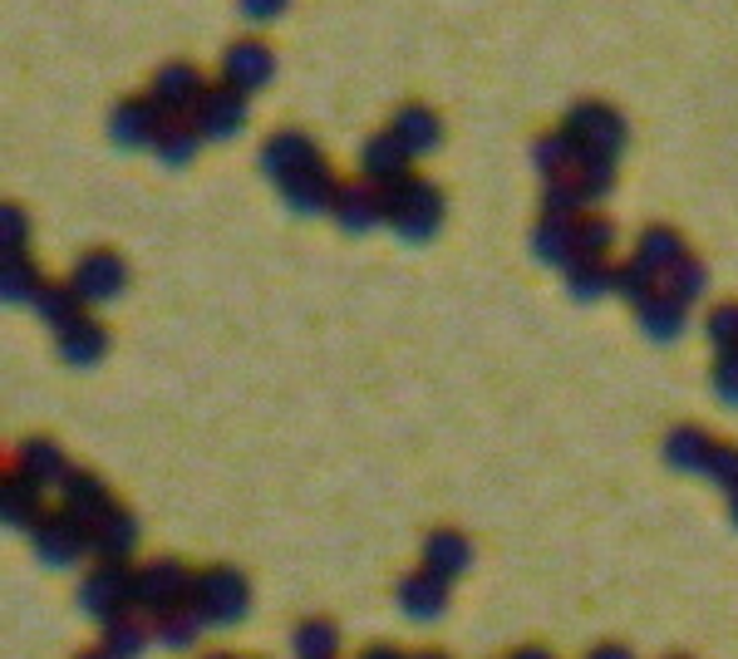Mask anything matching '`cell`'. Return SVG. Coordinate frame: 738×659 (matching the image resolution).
<instances>
[{"instance_id": "cell-1", "label": "cell", "mask_w": 738, "mask_h": 659, "mask_svg": "<svg viewBox=\"0 0 738 659\" xmlns=\"http://www.w3.org/2000/svg\"><path fill=\"white\" fill-rule=\"evenodd\" d=\"M384 192V222L404 236V242H428L443 226V192L428 178L408 173L404 183L380 187Z\"/></svg>"}, {"instance_id": "cell-2", "label": "cell", "mask_w": 738, "mask_h": 659, "mask_svg": "<svg viewBox=\"0 0 738 659\" xmlns=\"http://www.w3.org/2000/svg\"><path fill=\"white\" fill-rule=\"evenodd\" d=\"M202 94H208V79H202V70L188 60H168L163 70L153 74V84H148V99L158 104L163 119H192Z\"/></svg>"}, {"instance_id": "cell-3", "label": "cell", "mask_w": 738, "mask_h": 659, "mask_svg": "<svg viewBox=\"0 0 738 659\" xmlns=\"http://www.w3.org/2000/svg\"><path fill=\"white\" fill-rule=\"evenodd\" d=\"M562 129L572 133V139H582L586 148H596V153H620L626 148V119H620L610 104H600V99H582V104L566 109Z\"/></svg>"}, {"instance_id": "cell-4", "label": "cell", "mask_w": 738, "mask_h": 659, "mask_svg": "<svg viewBox=\"0 0 738 659\" xmlns=\"http://www.w3.org/2000/svg\"><path fill=\"white\" fill-rule=\"evenodd\" d=\"M192 123L202 129V139H236L246 123V89L236 84H208V94L192 109Z\"/></svg>"}, {"instance_id": "cell-5", "label": "cell", "mask_w": 738, "mask_h": 659, "mask_svg": "<svg viewBox=\"0 0 738 659\" xmlns=\"http://www.w3.org/2000/svg\"><path fill=\"white\" fill-rule=\"evenodd\" d=\"M163 113H158V104L148 94H129L119 99V104L109 109V133L119 148H153L158 129H163Z\"/></svg>"}, {"instance_id": "cell-6", "label": "cell", "mask_w": 738, "mask_h": 659, "mask_svg": "<svg viewBox=\"0 0 738 659\" xmlns=\"http://www.w3.org/2000/svg\"><path fill=\"white\" fill-rule=\"evenodd\" d=\"M222 79L236 89H246V94H256L261 84H271L276 79V54H271V44L261 40H232L222 54Z\"/></svg>"}, {"instance_id": "cell-7", "label": "cell", "mask_w": 738, "mask_h": 659, "mask_svg": "<svg viewBox=\"0 0 738 659\" xmlns=\"http://www.w3.org/2000/svg\"><path fill=\"white\" fill-rule=\"evenodd\" d=\"M408 163H414V153L404 148V139L394 129L374 133V139L360 148V173H365V183L374 187H394L408 178Z\"/></svg>"}, {"instance_id": "cell-8", "label": "cell", "mask_w": 738, "mask_h": 659, "mask_svg": "<svg viewBox=\"0 0 738 659\" xmlns=\"http://www.w3.org/2000/svg\"><path fill=\"white\" fill-rule=\"evenodd\" d=\"M281 197L291 202L295 212H325L335 202V192H340V183H335V173L325 168V158H315V163H305V168H295V173H286L281 178Z\"/></svg>"}, {"instance_id": "cell-9", "label": "cell", "mask_w": 738, "mask_h": 659, "mask_svg": "<svg viewBox=\"0 0 738 659\" xmlns=\"http://www.w3.org/2000/svg\"><path fill=\"white\" fill-rule=\"evenodd\" d=\"M70 281L84 301H113V295L129 286V266H123V256H113V252H89L74 266Z\"/></svg>"}, {"instance_id": "cell-10", "label": "cell", "mask_w": 738, "mask_h": 659, "mask_svg": "<svg viewBox=\"0 0 738 659\" xmlns=\"http://www.w3.org/2000/svg\"><path fill=\"white\" fill-rule=\"evenodd\" d=\"M331 217L345 226V232H370L374 222H384V192L374 183H340Z\"/></svg>"}, {"instance_id": "cell-11", "label": "cell", "mask_w": 738, "mask_h": 659, "mask_svg": "<svg viewBox=\"0 0 738 659\" xmlns=\"http://www.w3.org/2000/svg\"><path fill=\"white\" fill-rule=\"evenodd\" d=\"M321 158V148L311 143V133H301V129H281V133H271L266 148H261V173L266 178H286L295 173V168H305V163H315Z\"/></svg>"}, {"instance_id": "cell-12", "label": "cell", "mask_w": 738, "mask_h": 659, "mask_svg": "<svg viewBox=\"0 0 738 659\" xmlns=\"http://www.w3.org/2000/svg\"><path fill=\"white\" fill-rule=\"evenodd\" d=\"M84 541H89V521H79L74 513L44 517L36 527V547L44 561H74V556L84 551Z\"/></svg>"}, {"instance_id": "cell-13", "label": "cell", "mask_w": 738, "mask_h": 659, "mask_svg": "<svg viewBox=\"0 0 738 659\" xmlns=\"http://www.w3.org/2000/svg\"><path fill=\"white\" fill-rule=\"evenodd\" d=\"M390 129L404 139L408 153H434V148L443 143V119L428 104H400L394 109V119H390Z\"/></svg>"}, {"instance_id": "cell-14", "label": "cell", "mask_w": 738, "mask_h": 659, "mask_svg": "<svg viewBox=\"0 0 738 659\" xmlns=\"http://www.w3.org/2000/svg\"><path fill=\"white\" fill-rule=\"evenodd\" d=\"M64 513H74L79 521L99 527V521H104V517L113 513L109 487L99 483L94 473H70V477H64Z\"/></svg>"}, {"instance_id": "cell-15", "label": "cell", "mask_w": 738, "mask_h": 659, "mask_svg": "<svg viewBox=\"0 0 738 659\" xmlns=\"http://www.w3.org/2000/svg\"><path fill=\"white\" fill-rule=\"evenodd\" d=\"M714 448H719V443L704 434V428H695V424L675 428V434L665 438V458H669V468H679V473H709Z\"/></svg>"}, {"instance_id": "cell-16", "label": "cell", "mask_w": 738, "mask_h": 659, "mask_svg": "<svg viewBox=\"0 0 738 659\" xmlns=\"http://www.w3.org/2000/svg\"><path fill=\"white\" fill-rule=\"evenodd\" d=\"M689 252H685V236L675 232V226H650V232L640 236V246H635V261L640 266H650L655 276H669V271L679 266Z\"/></svg>"}, {"instance_id": "cell-17", "label": "cell", "mask_w": 738, "mask_h": 659, "mask_svg": "<svg viewBox=\"0 0 738 659\" xmlns=\"http://www.w3.org/2000/svg\"><path fill=\"white\" fill-rule=\"evenodd\" d=\"M198 148H202V129L192 119H168L163 129H158V139H153V153L163 158L168 168H183L198 158Z\"/></svg>"}, {"instance_id": "cell-18", "label": "cell", "mask_w": 738, "mask_h": 659, "mask_svg": "<svg viewBox=\"0 0 738 659\" xmlns=\"http://www.w3.org/2000/svg\"><path fill=\"white\" fill-rule=\"evenodd\" d=\"M104 349H109L104 325L84 321V315H79L74 325H64V330H60V359H70V365H94V359L104 355Z\"/></svg>"}, {"instance_id": "cell-19", "label": "cell", "mask_w": 738, "mask_h": 659, "mask_svg": "<svg viewBox=\"0 0 738 659\" xmlns=\"http://www.w3.org/2000/svg\"><path fill=\"white\" fill-rule=\"evenodd\" d=\"M640 325L650 339H675L679 330H685V301L669 291H655L650 301L640 305Z\"/></svg>"}, {"instance_id": "cell-20", "label": "cell", "mask_w": 738, "mask_h": 659, "mask_svg": "<svg viewBox=\"0 0 738 659\" xmlns=\"http://www.w3.org/2000/svg\"><path fill=\"white\" fill-rule=\"evenodd\" d=\"M79 305H84V295L74 291V281H44L40 295H36V311H40L54 330L74 325V321H79Z\"/></svg>"}, {"instance_id": "cell-21", "label": "cell", "mask_w": 738, "mask_h": 659, "mask_svg": "<svg viewBox=\"0 0 738 659\" xmlns=\"http://www.w3.org/2000/svg\"><path fill=\"white\" fill-rule=\"evenodd\" d=\"M20 473H30L36 483H60V477H70V468H64V453L54 448L50 438H30L26 448H20Z\"/></svg>"}, {"instance_id": "cell-22", "label": "cell", "mask_w": 738, "mask_h": 659, "mask_svg": "<svg viewBox=\"0 0 738 659\" xmlns=\"http://www.w3.org/2000/svg\"><path fill=\"white\" fill-rule=\"evenodd\" d=\"M572 232H576V222L542 217L537 232H532V252L542 261H556V266H572Z\"/></svg>"}, {"instance_id": "cell-23", "label": "cell", "mask_w": 738, "mask_h": 659, "mask_svg": "<svg viewBox=\"0 0 738 659\" xmlns=\"http://www.w3.org/2000/svg\"><path fill=\"white\" fill-rule=\"evenodd\" d=\"M582 202H586V192L576 183V173H556V178H547V187H542V212H547V217L576 222Z\"/></svg>"}, {"instance_id": "cell-24", "label": "cell", "mask_w": 738, "mask_h": 659, "mask_svg": "<svg viewBox=\"0 0 738 659\" xmlns=\"http://www.w3.org/2000/svg\"><path fill=\"white\" fill-rule=\"evenodd\" d=\"M566 286H572V295H582V301H596L600 291H616V266L582 256L566 266Z\"/></svg>"}, {"instance_id": "cell-25", "label": "cell", "mask_w": 738, "mask_h": 659, "mask_svg": "<svg viewBox=\"0 0 738 659\" xmlns=\"http://www.w3.org/2000/svg\"><path fill=\"white\" fill-rule=\"evenodd\" d=\"M40 513V487H36V477L30 473H16L6 483V521L10 527H30Z\"/></svg>"}, {"instance_id": "cell-26", "label": "cell", "mask_w": 738, "mask_h": 659, "mask_svg": "<svg viewBox=\"0 0 738 659\" xmlns=\"http://www.w3.org/2000/svg\"><path fill=\"white\" fill-rule=\"evenodd\" d=\"M202 590H208V616H218V620H236L242 616V581H236L232 571H218V576H208L202 581Z\"/></svg>"}, {"instance_id": "cell-27", "label": "cell", "mask_w": 738, "mask_h": 659, "mask_svg": "<svg viewBox=\"0 0 738 659\" xmlns=\"http://www.w3.org/2000/svg\"><path fill=\"white\" fill-rule=\"evenodd\" d=\"M576 183H582L586 192V202H596V197H606L610 187H616V153H590L582 158V168H576Z\"/></svg>"}, {"instance_id": "cell-28", "label": "cell", "mask_w": 738, "mask_h": 659, "mask_svg": "<svg viewBox=\"0 0 738 659\" xmlns=\"http://www.w3.org/2000/svg\"><path fill=\"white\" fill-rule=\"evenodd\" d=\"M610 222L606 217H576V232H572V261H582V256H590V261H606V252H610Z\"/></svg>"}, {"instance_id": "cell-29", "label": "cell", "mask_w": 738, "mask_h": 659, "mask_svg": "<svg viewBox=\"0 0 738 659\" xmlns=\"http://www.w3.org/2000/svg\"><path fill=\"white\" fill-rule=\"evenodd\" d=\"M133 537H139V527H133V517L113 507V513H109L104 521H99V531H94V547L104 551V556H123V551L133 547Z\"/></svg>"}, {"instance_id": "cell-30", "label": "cell", "mask_w": 738, "mask_h": 659, "mask_svg": "<svg viewBox=\"0 0 738 659\" xmlns=\"http://www.w3.org/2000/svg\"><path fill=\"white\" fill-rule=\"evenodd\" d=\"M404 610L408 616H434L438 610V600H443V581H438V571H418L414 581H404Z\"/></svg>"}, {"instance_id": "cell-31", "label": "cell", "mask_w": 738, "mask_h": 659, "mask_svg": "<svg viewBox=\"0 0 738 659\" xmlns=\"http://www.w3.org/2000/svg\"><path fill=\"white\" fill-rule=\"evenodd\" d=\"M0 286H6V301H30L36 305V295L44 281L30 271V261L26 256H6V271H0Z\"/></svg>"}, {"instance_id": "cell-32", "label": "cell", "mask_w": 738, "mask_h": 659, "mask_svg": "<svg viewBox=\"0 0 738 659\" xmlns=\"http://www.w3.org/2000/svg\"><path fill=\"white\" fill-rule=\"evenodd\" d=\"M616 291L626 295V301L645 305L655 291H660V276H655L650 266H640V261H626V266H616Z\"/></svg>"}, {"instance_id": "cell-33", "label": "cell", "mask_w": 738, "mask_h": 659, "mask_svg": "<svg viewBox=\"0 0 738 659\" xmlns=\"http://www.w3.org/2000/svg\"><path fill=\"white\" fill-rule=\"evenodd\" d=\"M468 541L463 537H453V531H438L434 541H428V566H434L438 576H448V571H463L468 566Z\"/></svg>"}, {"instance_id": "cell-34", "label": "cell", "mask_w": 738, "mask_h": 659, "mask_svg": "<svg viewBox=\"0 0 738 659\" xmlns=\"http://www.w3.org/2000/svg\"><path fill=\"white\" fill-rule=\"evenodd\" d=\"M665 281H669V286H665V291H669V295H679V301H685V305H689V301H695V295L704 291V281H709V271H704V261H695V256H685V261H679V266H675V271H669V276H665Z\"/></svg>"}, {"instance_id": "cell-35", "label": "cell", "mask_w": 738, "mask_h": 659, "mask_svg": "<svg viewBox=\"0 0 738 659\" xmlns=\"http://www.w3.org/2000/svg\"><path fill=\"white\" fill-rule=\"evenodd\" d=\"M295 645H301L305 659H325V655L335 650V630L325 620H315V625H305V630L295 635Z\"/></svg>"}, {"instance_id": "cell-36", "label": "cell", "mask_w": 738, "mask_h": 659, "mask_svg": "<svg viewBox=\"0 0 738 659\" xmlns=\"http://www.w3.org/2000/svg\"><path fill=\"white\" fill-rule=\"evenodd\" d=\"M0 246H6V256H26V212L20 207L0 212Z\"/></svg>"}, {"instance_id": "cell-37", "label": "cell", "mask_w": 738, "mask_h": 659, "mask_svg": "<svg viewBox=\"0 0 738 659\" xmlns=\"http://www.w3.org/2000/svg\"><path fill=\"white\" fill-rule=\"evenodd\" d=\"M714 389L724 404H738V349H719V365H714Z\"/></svg>"}, {"instance_id": "cell-38", "label": "cell", "mask_w": 738, "mask_h": 659, "mask_svg": "<svg viewBox=\"0 0 738 659\" xmlns=\"http://www.w3.org/2000/svg\"><path fill=\"white\" fill-rule=\"evenodd\" d=\"M173 586H183V571H173V561H158L153 571L143 576V586H133L143 600H158V596H168Z\"/></svg>"}, {"instance_id": "cell-39", "label": "cell", "mask_w": 738, "mask_h": 659, "mask_svg": "<svg viewBox=\"0 0 738 659\" xmlns=\"http://www.w3.org/2000/svg\"><path fill=\"white\" fill-rule=\"evenodd\" d=\"M709 339L719 349H738V305H719L709 315Z\"/></svg>"}, {"instance_id": "cell-40", "label": "cell", "mask_w": 738, "mask_h": 659, "mask_svg": "<svg viewBox=\"0 0 738 659\" xmlns=\"http://www.w3.org/2000/svg\"><path fill=\"white\" fill-rule=\"evenodd\" d=\"M709 473L719 477V483H724V487H729V493H734V487H738V448H734V443H719V448H714V458H709Z\"/></svg>"}, {"instance_id": "cell-41", "label": "cell", "mask_w": 738, "mask_h": 659, "mask_svg": "<svg viewBox=\"0 0 738 659\" xmlns=\"http://www.w3.org/2000/svg\"><path fill=\"white\" fill-rule=\"evenodd\" d=\"M236 6H242V16L252 20V26H271V20L286 16L291 0H236Z\"/></svg>"}, {"instance_id": "cell-42", "label": "cell", "mask_w": 738, "mask_h": 659, "mask_svg": "<svg viewBox=\"0 0 738 659\" xmlns=\"http://www.w3.org/2000/svg\"><path fill=\"white\" fill-rule=\"evenodd\" d=\"M109 645H113V655H119V659L139 655V650H143V625H113Z\"/></svg>"}, {"instance_id": "cell-43", "label": "cell", "mask_w": 738, "mask_h": 659, "mask_svg": "<svg viewBox=\"0 0 738 659\" xmlns=\"http://www.w3.org/2000/svg\"><path fill=\"white\" fill-rule=\"evenodd\" d=\"M198 635V610H183V616H168L163 620V640L168 645H188Z\"/></svg>"}, {"instance_id": "cell-44", "label": "cell", "mask_w": 738, "mask_h": 659, "mask_svg": "<svg viewBox=\"0 0 738 659\" xmlns=\"http://www.w3.org/2000/svg\"><path fill=\"white\" fill-rule=\"evenodd\" d=\"M596 659H630V655H620V650H600Z\"/></svg>"}, {"instance_id": "cell-45", "label": "cell", "mask_w": 738, "mask_h": 659, "mask_svg": "<svg viewBox=\"0 0 738 659\" xmlns=\"http://www.w3.org/2000/svg\"><path fill=\"white\" fill-rule=\"evenodd\" d=\"M729 497H734V517H738V487H734V493H729Z\"/></svg>"}, {"instance_id": "cell-46", "label": "cell", "mask_w": 738, "mask_h": 659, "mask_svg": "<svg viewBox=\"0 0 738 659\" xmlns=\"http://www.w3.org/2000/svg\"><path fill=\"white\" fill-rule=\"evenodd\" d=\"M517 659H547V655H517Z\"/></svg>"}, {"instance_id": "cell-47", "label": "cell", "mask_w": 738, "mask_h": 659, "mask_svg": "<svg viewBox=\"0 0 738 659\" xmlns=\"http://www.w3.org/2000/svg\"><path fill=\"white\" fill-rule=\"evenodd\" d=\"M84 659H109V655H84Z\"/></svg>"}, {"instance_id": "cell-48", "label": "cell", "mask_w": 738, "mask_h": 659, "mask_svg": "<svg viewBox=\"0 0 738 659\" xmlns=\"http://www.w3.org/2000/svg\"><path fill=\"white\" fill-rule=\"evenodd\" d=\"M418 659H438V655H418Z\"/></svg>"}, {"instance_id": "cell-49", "label": "cell", "mask_w": 738, "mask_h": 659, "mask_svg": "<svg viewBox=\"0 0 738 659\" xmlns=\"http://www.w3.org/2000/svg\"><path fill=\"white\" fill-rule=\"evenodd\" d=\"M222 659H226V655H222Z\"/></svg>"}]
</instances>
